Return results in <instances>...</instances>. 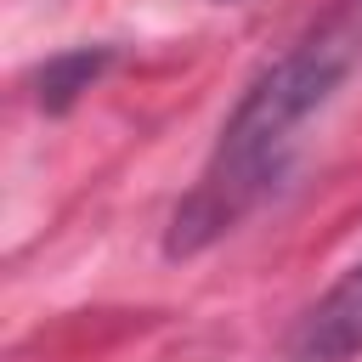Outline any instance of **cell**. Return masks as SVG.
<instances>
[{
  "label": "cell",
  "mask_w": 362,
  "mask_h": 362,
  "mask_svg": "<svg viewBox=\"0 0 362 362\" xmlns=\"http://www.w3.org/2000/svg\"><path fill=\"white\" fill-rule=\"evenodd\" d=\"M362 62V0L339 6L328 23H317L305 40H294L272 68L255 74V85L238 96L226 113L192 192L170 215V255H198L215 238H226L283 175L294 136L305 130L311 113L334 102V90L351 79Z\"/></svg>",
  "instance_id": "cell-1"
},
{
  "label": "cell",
  "mask_w": 362,
  "mask_h": 362,
  "mask_svg": "<svg viewBox=\"0 0 362 362\" xmlns=\"http://www.w3.org/2000/svg\"><path fill=\"white\" fill-rule=\"evenodd\" d=\"M362 356V255L305 305L288 334V362H356Z\"/></svg>",
  "instance_id": "cell-2"
},
{
  "label": "cell",
  "mask_w": 362,
  "mask_h": 362,
  "mask_svg": "<svg viewBox=\"0 0 362 362\" xmlns=\"http://www.w3.org/2000/svg\"><path fill=\"white\" fill-rule=\"evenodd\" d=\"M107 57H113L107 45H96V51H90V45H79V51L51 57V62L40 68V107H51V113H57V107H68L79 90H90V79L107 68Z\"/></svg>",
  "instance_id": "cell-3"
},
{
  "label": "cell",
  "mask_w": 362,
  "mask_h": 362,
  "mask_svg": "<svg viewBox=\"0 0 362 362\" xmlns=\"http://www.w3.org/2000/svg\"><path fill=\"white\" fill-rule=\"evenodd\" d=\"M215 6H238V0H215Z\"/></svg>",
  "instance_id": "cell-4"
}]
</instances>
